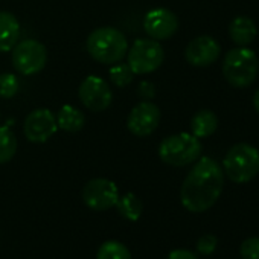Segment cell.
Listing matches in <instances>:
<instances>
[{
	"label": "cell",
	"instance_id": "cell-4",
	"mask_svg": "<svg viewBox=\"0 0 259 259\" xmlns=\"http://www.w3.org/2000/svg\"><path fill=\"white\" fill-rule=\"evenodd\" d=\"M223 172L238 185L251 182L259 174V151L248 144L233 145L224 156Z\"/></svg>",
	"mask_w": 259,
	"mask_h": 259
},
{
	"label": "cell",
	"instance_id": "cell-11",
	"mask_svg": "<svg viewBox=\"0 0 259 259\" xmlns=\"http://www.w3.org/2000/svg\"><path fill=\"white\" fill-rule=\"evenodd\" d=\"M58 130L57 117L49 108H37L31 111L23 125L25 136L32 144H43L49 141Z\"/></svg>",
	"mask_w": 259,
	"mask_h": 259
},
{
	"label": "cell",
	"instance_id": "cell-5",
	"mask_svg": "<svg viewBox=\"0 0 259 259\" xmlns=\"http://www.w3.org/2000/svg\"><path fill=\"white\" fill-rule=\"evenodd\" d=\"M201 142L191 133H177L165 138L159 145V157L166 165L182 168L194 163L201 156Z\"/></svg>",
	"mask_w": 259,
	"mask_h": 259
},
{
	"label": "cell",
	"instance_id": "cell-7",
	"mask_svg": "<svg viewBox=\"0 0 259 259\" xmlns=\"http://www.w3.org/2000/svg\"><path fill=\"white\" fill-rule=\"evenodd\" d=\"M48 63V51L43 43L34 38H25L13 48V66L25 75L32 76L45 69Z\"/></svg>",
	"mask_w": 259,
	"mask_h": 259
},
{
	"label": "cell",
	"instance_id": "cell-16",
	"mask_svg": "<svg viewBox=\"0 0 259 259\" xmlns=\"http://www.w3.org/2000/svg\"><path fill=\"white\" fill-rule=\"evenodd\" d=\"M55 117H57L58 128L64 130L67 133H76L79 130H82L85 125V114L79 108H76L70 104L63 105L58 110Z\"/></svg>",
	"mask_w": 259,
	"mask_h": 259
},
{
	"label": "cell",
	"instance_id": "cell-3",
	"mask_svg": "<svg viewBox=\"0 0 259 259\" xmlns=\"http://www.w3.org/2000/svg\"><path fill=\"white\" fill-rule=\"evenodd\" d=\"M259 72V60L248 48H236L227 52L223 61L224 79L238 89L251 85Z\"/></svg>",
	"mask_w": 259,
	"mask_h": 259
},
{
	"label": "cell",
	"instance_id": "cell-26",
	"mask_svg": "<svg viewBox=\"0 0 259 259\" xmlns=\"http://www.w3.org/2000/svg\"><path fill=\"white\" fill-rule=\"evenodd\" d=\"M139 93L144 96V98H153L154 96V85L151 82H141V87H139Z\"/></svg>",
	"mask_w": 259,
	"mask_h": 259
},
{
	"label": "cell",
	"instance_id": "cell-19",
	"mask_svg": "<svg viewBox=\"0 0 259 259\" xmlns=\"http://www.w3.org/2000/svg\"><path fill=\"white\" fill-rule=\"evenodd\" d=\"M96 259H132L128 247L116 239L102 242L96 251Z\"/></svg>",
	"mask_w": 259,
	"mask_h": 259
},
{
	"label": "cell",
	"instance_id": "cell-9",
	"mask_svg": "<svg viewBox=\"0 0 259 259\" xmlns=\"http://www.w3.org/2000/svg\"><path fill=\"white\" fill-rule=\"evenodd\" d=\"M78 96L82 105L95 113L107 110L113 101V92L110 84L96 75H90L81 82L78 89Z\"/></svg>",
	"mask_w": 259,
	"mask_h": 259
},
{
	"label": "cell",
	"instance_id": "cell-12",
	"mask_svg": "<svg viewBox=\"0 0 259 259\" xmlns=\"http://www.w3.org/2000/svg\"><path fill=\"white\" fill-rule=\"evenodd\" d=\"M144 29L153 40L165 41L179 31V19L168 8H154L145 14Z\"/></svg>",
	"mask_w": 259,
	"mask_h": 259
},
{
	"label": "cell",
	"instance_id": "cell-24",
	"mask_svg": "<svg viewBox=\"0 0 259 259\" xmlns=\"http://www.w3.org/2000/svg\"><path fill=\"white\" fill-rule=\"evenodd\" d=\"M217 245H218L217 236L212 235V233H206V235L198 238V241H197V251L207 256V254H212L215 251Z\"/></svg>",
	"mask_w": 259,
	"mask_h": 259
},
{
	"label": "cell",
	"instance_id": "cell-8",
	"mask_svg": "<svg viewBox=\"0 0 259 259\" xmlns=\"http://www.w3.org/2000/svg\"><path fill=\"white\" fill-rule=\"evenodd\" d=\"M117 200L119 189L108 179H92L82 188V201L92 210H108L116 206Z\"/></svg>",
	"mask_w": 259,
	"mask_h": 259
},
{
	"label": "cell",
	"instance_id": "cell-10",
	"mask_svg": "<svg viewBox=\"0 0 259 259\" xmlns=\"http://www.w3.org/2000/svg\"><path fill=\"white\" fill-rule=\"evenodd\" d=\"M160 123V108L150 101H142L135 105L126 117V126L130 133L138 138H147L153 135Z\"/></svg>",
	"mask_w": 259,
	"mask_h": 259
},
{
	"label": "cell",
	"instance_id": "cell-6",
	"mask_svg": "<svg viewBox=\"0 0 259 259\" xmlns=\"http://www.w3.org/2000/svg\"><path fill=\"white\" fill-rule=\"evenodd\" d=\"M165 60V51L156 40H136L126 52V64L135 75L156 72Z\"/></svg>",
	"mask_w": 259,
	"mask_h": 259
},
{
	"label": "cell",
	"instance_id": "cell-15",
	"mask_svg": "<svg viewBox=\"0 0 259 259\" xmlns=\"http://www.w3.org/2000/svg\"><path fill=\"white\" fill-rule=\"evenodd\" d=\"M256 35H257V29L250 17L245 16L235 17L229 25V37L239 48H247L248 45H251Z\"/></svg>",
	"mask_w": 259,
	"mask_h": 259
},
{
	"label": "cell",
	"instance_id": "cell-13",
	"mask_svg": "<svg viewBox=\"0 0 259 259\" xmlns=\"http://www.w3.org/2000/svg\"><path fill=\"white\" fill-rule=\"evenodd\" d=\"M221 48L218 41L209 35H201L194 38L185 51V58L191 66L207 67L213 64L220 57Z\"/></svg>",
	"mask_w": 259,
	"mask_h": 259
},
{
	"label": "cell",
	"instance_id": "cell-20",
	"mask_svg": "<svg viewBox=\"0 0 259 259\" xmlns=\"http://www.w3.org/2000/svg\"><path fill=\"white\" fill-rule=\"evenodd\" d=\"M17 153V139L8 125L0 126V163H8Z\"/></svg>",
	"mask_w": 259,
	"mask_h": 259
},
{
	"label": "cell",
	"instance_id": "cell-22",
	"mask_svg": "<svg viewBox=\"0 0 259 259\" xmlns=\"http://www.w3.org/2000/svg\"><path fill=\"white\" fill-rule=\"evenodd\" d=\"M19 79L14 73H0V98L11 99L19 92Z\"/></svg>",
	"mask_w": 259,
	"mask_h": 259
},
{
	"label": "cell",
	"instance_id": "cell-17",
	"mask_svg": "<svg viewBox=\"0 0 259 259\" xmlns=\"http://www.w3.org/2000/svg\"><path fill=\"white\" fill-rule=\"evenodd\" d=\"M218 126V117L213 111L204 108L197 111L191 119V135L198 139L209 138L215 133Z\"/></svg>",
	"mask_w": 259,
	"mask_h": 259
},
{
	"label": "cell",
	"instance_id": "cell-2",
	"mask_svg": "<svg viewBox=\"0 0 259 259\" xmlns=\"http://www.w3.org/2000/svg\"><path fill=\"white\" fill-rule=\"evenodd\" d=\"M89 55L101 64H116L128 52V41L123 32L111 26L95 29L87 38Z\"/></svg>",
	"mask_w": 259,
	"mask_h": 259
},
{
	"label": "cell",
	"instance_id": "cell-27",
	"mask_svg": "<svg viewBox=\"0 0 259 259\" xmlns=\"http://www.w3.org/2000/svg\"><path fill=\"white\" fill-rule=\"evenodd\" d=\"M253 105H254L256 111L259 113V89L256 90V93H254V96H253Z\"/></svg>",
	"mask_w": 259,
	"mask_h": 259
},
{
	"label": "cell",
	"instance_id": "cell-14",
	"mask_svg": "<svg viewBox=\"0 0 259 259\" xmlns=\"http://www.w3.org/2000/svg\"><path fill=\"white\" fill-rule=\"evenodd\" d=\"M20 23L8 11H0V52H10L19 43Z\"/></svg>",
	"mask_w": 259,
	"mask_h": 259
},
{
	"label": "cell",
	"instance_id": "cell-18",
	"mask_svg": "<svg viewBox=\"0 0 259 259\" xmlns=\"http://www.w3.org/2000/svg\"><path fill=\"white\" fill-rule=\"evenodd\" d=\"M120 217H123L128 221H138L142 215L144 204L139 197H136L133 192H126L123 195H119V200L114 206Z\"/></svg>",
	"mask_w": 259,
	"mask_h": 259
},
{
	"label": "cell",
	"instance_id": "cell-21",
	"mask_svg": "<svg viewBox=\"0 0 259 259\" xmlns=\"http://www.w3.org/2000/svg\"><path fill=\"white\" fill-rule=\"evenodd\" d=\"M108 75H110V81L113 85L119 87V89H123L126 85H130L133 82V70L130 69L128 64H123V63H116V64H111L110 70H108Z\"/></svg>",
	"mask_w": 259,
	"mask_h": 259
},
{
	"label": "cell",
	"instance_id": "cell-1",
	"mask_svg": "<svg viewBox=\"0 0 259 259\" xmlns=\"http://www.w3.org/2000/svg\"><path fill=\"white\" fill-rule=\"evenodd\" d=\"M223 186V168L213 159L201 157L189 171L182 185L180 201L189 212H206L218 201Z\"/></svg>",
	"mask_w": 259,
	"mask_h": 259
},
{
	"label": "cell",
	"instance_id": "cell-23",
	"mask_svg": "<svg viewBox=\"0 0 259 259\" xmlns=\"http://www.w3.org/2000/svg\"><path fill=\"white\" fill-rule=\"evenodd\" d=\"M239 254L242 259H259V236H250L239 245Z\"/></svg>",
	"mask_w": 259,
	"mask_h": 259
},
{
	"label": "cell",
	"instance_id": "cell-25",
	"mask_svg": "<svg viewBox=\"0 0 259 259\" xmlns=\"http://www.w3.org/2000/svg\"><path fill=\"white\" fill-rule=\"evenodd\" d=\"M168 259H198V256L188 248H174L169 251Z\"/></svg>",
	"mask_w": 259,
	"mask_h": 259
}]
</instances>
